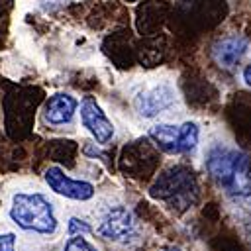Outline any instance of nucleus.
Masks as SVG:
<instances>
[{"label":"nucleus","mask_w":251,"mask_h":251,"mask_svg":"<svg viewBox=\"0 0 251 251\" xmlns=\"http://www.w3.org/2000/svg\"><path fill=\"white\" fill-rule=\"evenodd\" d=\"M78 114H80L82 126L90 131V135H92L100 145L108 143V141L114 137V126H112V122L108 120V116L102 112L100 104H98L94 98L86 96V98L80 102V112H78Z\"/></svg>","instance_id":"423d86ee"},{"label":"nucleus","mask_w":251,"mask_h":251,"mask_svg":"<svg viewBox=\"0 0 251 251\" xmlns=\"http://www.w3.org/2000/svg\"><path fill=\"white\" fill-rule=\"evenodd\" d=\"M78 108H80V104L73 94L57 92L47 98V102L43 106V118L51 126H65L73 120V116L76 114Z\"/></svg>","instance_id":"6e6552de"},{"label":"nucleus","mask_w":251,"mask_h":251,"mask_svg":"<svg viewBox=\"0 0 251 251\" xmlns=\"http://www.w3.org/2000/svg\"><path fill=\"white\" fill-rule=\"evenodd\" d=\"M8 218L20 229L35 235H53L59 229L57 208L41 190L14 192L8 204Z\"/></svg>","instance_id":"f257e3e1"},{"label":"nucleus","mask_w":251,"mask_h":251,"mask_svg":"<svg viewBox=\"0 0 251 251\" xmlns=\"http://www.w3.org/2000/svg\"><path fill=\"white\" fill-rule=\"evenodd\" d=\"M45 178V184L49 186V190H53L55 194L63 196V198H69V200H76V202H86L94 196L96 188L92 182L88 180H76V178H71L61 167L53 165L45 171L43 175Z\"/></svg>","instance_id":"39448f33"},{"label":"nucleus","mask_w":251,"mask_h":251,"mask_svg":"<svg viewBox=\"0 0 251 251\" xmlns=\"http://www.w3.org/2000/svg\"><path fill=\"white\" fill-rule=\"evenodd\" d=\"M173 102H175V90L165 82L155 84L147 90H141L133 98V106H135L137 114L143 118H153V116L161 114L163 110L173 106Z\"/></svg>","instance_id":"0eeeda50"},{"label":"nucleus","mask_w":251,"mask_h":251,"mask_svg":"<svg viewBox=\"0 0 251 251\" xmlns=\"http://www.w3.org/2000/svg\"><path fill=\"white\" fill-rule=\"evenodd\" d=\"M149 137L165 151V153H180V126L157 124L149 127Z\"/></svg>","instance_id":"9d476101"},{"label":"nucleus","mask_w":251,"mask_h":251,"mask_svg":"<svg viewBox=\"0 0 251 251\" xmlns=\"http://www.w3.org/2000/svg\"><path fill=\"white\" fill-rule=\"evenodd\" d=\"M247 237H249V241H251V226H249V229H247Z\"/></svg>","instance_id":"f3484780"},{"label":"nucleus","mask_w":251,"mask_h":251,"mask_svg":"<svg viewBox=\"0 0 251 251\" xmlns=\"http://www.w3.org/2000/svg\"><path fill=\"white\" fill-rule=\"evenodd\" d=\"M198 143V126L194 122H184L180 126V153L194 151Z\"/></svg>","instance_id":"9b49d317"},{"label":"nucleus","mask_w":251,"mask_h":251,"mask_svg":"<svg viewBox=\"0 0 251 251\" xmlns=\"http://www.w3.org/2000/svg\"><path fill=\"white\" fill-rule=\"evenodd\" d=\"M94 229L88 226V222L84 220H78V218H71L69 224H67V233L69 237L71 235H86V233H92Z\"/></svg>","instance_id":"ddd939ff"},{"label":"nucleus","mask_w":251,"mask_h":251,"mask_svg":"<svg viewBox=\"0 0 251 251\" xmlns=\"http://www.w3.org/2000/svg\"><path fill=\"white\" fill-rule=\"evenodd\" d=\"M161 251H180L178 247H165V249H161Z\"/></svg>","instance_id":"dca6fc26"},{"label":"nucleus","mask_w":251,"mask_h":251,"mask_svg":"<svg viewBox=\"0 0 251 251\" xmlns=\"http://www.w3.org/2000/svg\"><path fill=\"white\" fill-rule=\"evenodd\" d=\"M61 251H100L92 241H88L84 235H71Z\"/></svg>","instance_id":"f8f14e48"},{"label":"nucleus","mask_w":251,"mask_h":251,"mask_svg":"<svg viewBox=\"0 0 251 251\" xmlns=\"http://www.w3.org/2000/svg\"><path fill=\"white\" fill-rule=\"evenodd\" d=\"M247 51V41L239 35H226L222 39H218L212 47V57L214 61L224 67V69H231L239 63V59L243 57V53Z\"/></svg>","instance_id":"1a4fd4ad"},{"label":"nucleus","mask_w":251,"mask_h":251,"mask_svg":"<svg viewBox=\"0 0 251 251\" xmlns=\"http://www.w3.org/2000/svg\"><path fill=\"white\" fill-rule=\"evenodd\" d=\"M18 237L14 231H4L0 233V251H16Z\"/></svg>","instance_id":"4468645a"},{"label":"nucleus","mask_w":251,"mask_h":251,"mask_svg":"<svg viewBox=\"0 0 251 251\" xmlns=\"http://www.w3.org/2000/svg\"><path fill=\"white\" fill-rule=\"evenodd\" d=\"M243 80H245V84L251 88V65L245 67V71H243Z\"/></svg>","instance_id":"2eb2a0df"},{"label":"nucleus","mask_w":251,"mask_h":251,"mask_svg":"<svg viewBox=\"0 0 251 251\" xmlns=\"http://www.w3.org/2000/svg\"><path fill=\"white\" fill-rule=\"evenodd\" d=\"M206 171L229 196H251V159L233 147H212L206 155Z\"/></svg>","instance_id":"f03ea898"},{"label":"nucleus","mask_w":251,"mask_h":251,"mask_svg":"<svg viewBox=\"0 0 251 251\" xmlns=\"http://www.w3.org/2000/svg\"><path fill=\"white\" fill-rule=\"evenodd\" d=\"M149 196L165 202L176 212L192 208L198 200V184L188 167L176 165L163 171L149 188Z\"/></svg>","instance_id":"7ed1b4c3"},{"label":"nucleus","mask_w":251,"mask_h":251,"mask_svg":"<svg viewBox=\"0 0 251 251\" xmlns=\"http://www.w3.org/2000/svg\"><path fill=\"white\" fill-rule=\"evenodd\" d=\"M96 233L114 243H131L139 237V224L133 212L124 204L106 206L96 220Z\"/></svg>","instance_id":"20e7f679"}]
</instances>
